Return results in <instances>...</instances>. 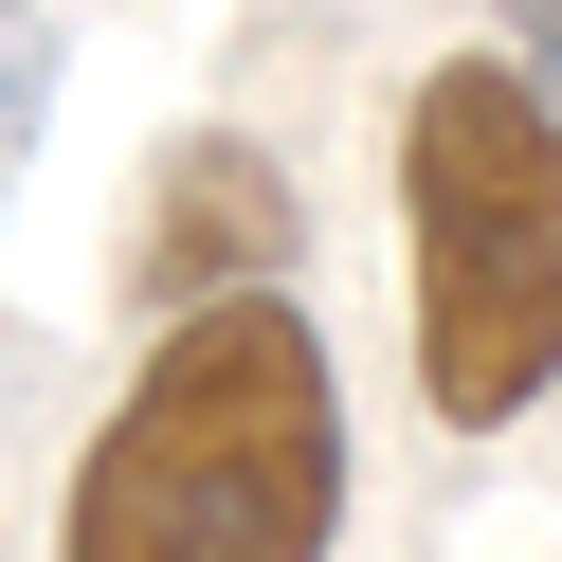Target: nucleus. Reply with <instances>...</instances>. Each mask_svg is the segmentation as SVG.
Wrapping results in <instances>:
<instances>
[{"label": "nucleus", "instance_id": "7ed1b4c3", "mask_svg": "<svg viewBox=\"0 0 562 562\" xmlns=\"http://www.w3.org/2000/svg\"><path fill=\"white\" fill-rule=\"evenodd\" d=\"M308 255V200L272 146H236V127H182V146L146 164V200H127V308H218V291H291Z\"/></svg>", "mask_w": 562, "mask_h": 562}, {"label": "nucleus", "instance_id": "f257e3e1", "mask_svg": "<svg viewBox=\"0 0 562 562\" xmlns=\"http://www.w3.org/2000/svg\"><path fill=\"white\" fill-rule=\"evenodd\" d=\"M327 544H345V363L291 291L182 308L55 490V562H327Z\"/></svg>", "mask_w": 562, "mask_h": 562}, {"label": "nucleus", "instance_id": "f03ea898", "mask_svg": "<svg viewBox=\"0 0 562 562\" xmlns=\"http://www.w3.org/2000/svg\"><path fill=\"white\" fill-rule=\"evenodd\" d=\"M400 327L436 436H508L526 400H562V110L508 37L400 91Z\"/></svg>", "mask_w": 562, "mask_h": 562}, {"label": "nucleus", "instance_id": "20e7f679", "mask_svg": "<svg viewBox=\"0 0 562 562\" xmlns=\"http://www.w3.org/2000/svg\"><path fill=\"white\" fill-rule=\"evenodd\" d=\"M37 110H55V19H37V0H0V200H19V146H37Z\"/></svg>", "mask_w": 562, "mask_h": 562}, {"label": "nucleus", "instance_id": "39448f33", "mask_svg": "<svg viewBox=\"0 0 562 562\" xmlns=\"http://www.w3.org/2000/svg\"><path fill=\"white\" fill-rule=\"evenodd\" d=\"M508 55H526V91L562 110V0H508Z\"/></svg>", "mask_w": 562, "mask_h": 562}]
</instances>
